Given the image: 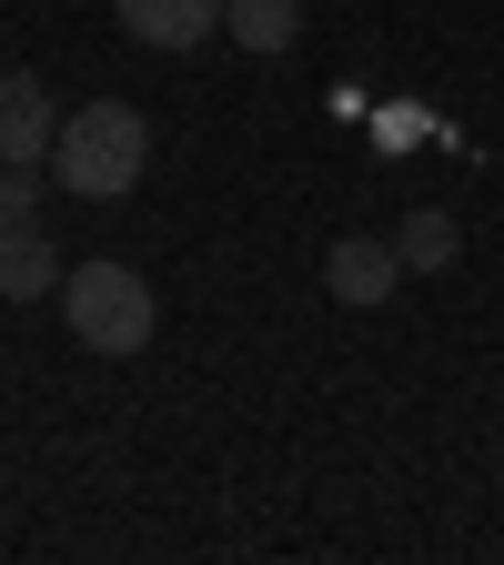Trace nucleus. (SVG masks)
Instances as JSON below:
<instances>
[{
  "label": "nucleus",
  "instance_id": "1a4fd4ad",
  "mask_svg": "<svg viewBox=\"0 0 504 565\" xmlns=\"http://www.w3.org/2000/svg\"><path fill=\"white\" fill-rule=\"evenodd\" d=\"M21 223H41V172L0 162V233H21Z\"/></svg>",
  "mask_w": 504,
  "mask_h": 565
},
{
  "label": "nucleus",
  "instance_id": "20e7f679",
  "mask_svg": "<svg viewBox=\"0 0 504 565\" xmlns=\"http://www.w3.org/2000/svg\"><path fill=\"white\" fill-rule=\"evenodd\" d=\"M51 141H61V102L41 71H0V162H51Z\"/></svg>",
  "mask_w": 504,
  "mask_h": 565
},
{
  "label": "nucleus",
  "instance_id": "7ed1b4c3",
  "mask_svg": "<svg viewBox=\"0 0 504 565\" xmlns=\"http://www.w3.org/2000/svg\"><path fill=\"white\" fill-rule=\"evenodd\" d=\"M394 282H404L394 233H384V243H374V233H343V243L323 253V294L353 303V313H384V303H394Z\"/></svg>",
  "mask_w": 504,
  "mask_h": 565
},
{
  "label": "nucleus",
  "instance_id": "39448f33",
  "mask_svg": "<svg viewBox=\"0 0 504 565\" xmlns=\"http://www.w3.org/2000/svg\"><path fill=\"white\" fill-rule=\"evenodd\" d=\"M121 31L141 51H202L212 31H223V0H111Z\"/></svg>",
  "mask_w": 504,
  "mask_h": 565
},
{
  "label": "nucleus",
  "instance_id": "6e6552de",
  "mask_svg": "<svg viewBox=\"0 0 504 565\" xmlns=\"http://www.w3.org/2000/svg\"><path fill=\"white\" fill-rule=\"evenodd\" d=\"M223 31L243 51H293L303 41V11H293V0H223Z\"/></svg>",
  "mask_w": 504,
  "mask_h": 565
},
{
  "label": "nucleus",
  "instance_id": "423d86ee",
  "mask_svg": "<svg viewBox=\"0 0 504 565\" xmlns=\"http://www.w3.org/2000/svg\"><path fill=\"white\" fill-rule=\"evenodd\" d=\"M61 243L41 233V223H21V233H0V294L11 303H41V294H61Z\"/></svg>",
  "mask_w": 504,
  "mask_h": 565
},
{
  "label": "nucleus",
  "instance_id": "f03ea898",
  "mask_svg": "<svg viewBox=\"0 0 504 565\" xmlns=\"http://www.w3.org/2000/svg\"><path fill=\"white\" fill-rule=\"evenodd\" d=\"M61 323H71V343L82 353H141L162 333V303H152V282H141L131 263H111V253H92V263H71L61 273Z\"/></svg>",
  "mask_w": 504,
  "mask_h": 565
},
{
  "label": "nucleus",
  "instance_id": "0eeeda50",
  "mask_svg": "<svg viewBox=\"0 0 504 565\" xmlns=\"http://www.w3.org/2000/svg\"><path fill=\"white\" fill-rule=\"evenodd\" d=\"M394 253H404V273H454L464 263V223H454L444 202H423V212L394 223Z\"/></svg>",
  "mask_w": 504,
  "mask_h": 565
},
{
  "label": "nucleus",
  "instance_id": "f257e3e1",
  "mask_svg": "<svg viewBox=\"0 0 504 565\" xmlns=\"http://www.w3.org/2000/svg\"><path fill=\"white\" fill-rule=\"evenodd\" d=\"M141 172H152V121L131 102H82L61 111V141H51V182L71 202H121Z\"/></svg>",
  "mask_w": 504,
  "mask_h": 565
}]
</instances>
